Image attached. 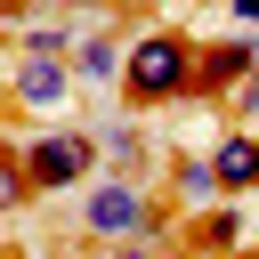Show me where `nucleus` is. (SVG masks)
Segmentation results:
<instances>
[{
  "label": "nucleus",
  "instance_id": "f257e3e1",
  "mask_svg": "<svg viewBox=\"0 0 259 259\" xmlns=\"http://www.w3.org/2000/svg\"><path fill=\"white\" fill-rule=\"evenodd\" d=\"M194 57L202 40H186L178 24H146L130 40V65H121V97L138 113H162V105H186L194 97Z\"/></svg>",
  "mask_w": 259,
  "mask_h": 259
},
{
  "label": "nucleus",
  "instance_id": "f03ea898",
  "mask_svg": "<svg viewBox=\"0 0 259 259\" xmlns=\"http://www.w3.org/2000/svg\"><path fill=\"white\" fill-rule=\"evenodd\" d=\"M73 219H81V235L89 243H154L170 219H162V202L138 186V178H121V170H105V178H89L81 186V202H73Z\"/></svg>",
  "mask_w": 259,
  "mask_h": 259
},
{
  "label": "nucleus",
  "instance_id": "7ed1b4c3",
  "mask_svg": "<svg viewBox=\"0 0 259 259\" xmlns=\"http://www.w3.org/2000/svg\"><path fill=\"white\" fill-rule=\"evenodd\" d=\"M16 154H24V170H32V186H40V194H81V186H89V170H105L97 130H24V138H16Z\"/></svg>",
  "mask_w": 259,
  "mask_h": 259
},
{
  "label": "nucleus",
  "instance_id": "20e7f679",
  "mask_svg": "<svg viewBox=\"0 0 259 259\" xmlns=\"http://www.w3.org/2000/svg\"><path fill=\"white\" fill-rule=\"evenodd\" d=\"M73 89H81L73 57H32V49L8 57V105H16V113H65Z\"/></svg>",
  "mask_w": 259,
  "mask_h": 259
},
{
  "label": "nucleus",
  "instance_id": "39448f33",
  "mask_svg": "<svg viewBox=\"0 0 259 259\" xmlns=\"http://www.w3.org/2000/svg\"><path fill=\"white\" fill-rule=\"evenodd\" d=\"M251 73H259V40H251V32H235V40H202V57H194V97L227 105Z\"/></svg>",
  "mask_w": 259,
  "mask_h": 259
},
{
  "label": "nucleus",
  "instance_id": "423d86ee",
  "mask_svg": "<svg viewBox=\"0 0 259 259\" xmlns=\"http://www.w3.org/2000/svg\"><path fill=\"white\" fill-rule=\"evenodd\" d=\"M121 65H130V40H121V24H113V16H97V24H89V40L73 49V73H81L89 89H121Z\"/></svg>",
  "mask_w": 259,
  "mask_h": 259
},
{
  "label": "nucleus",
  "instance_id": "0eeeda50",
  "mask_svg": "<svg viewBox=\"0 0 259 259\" xmlns=\"http://www.w3.org/2000/svg\"><path fill=\"white\" fill-rule=\"evenodd\" d=\"M210 162H219V186H227V194H259V130H251V121L219 130Z\"/></svg>",
  "mask_w": 259,
  "mask_h": 259
},
{
  "label": "nucleus",
  "instance_id": "6e6552de",
  "mask_svg": "<svg viewBox=\"0 0 259 259\" xmlns=\"http://www.w3.org/2000/svg\"><path fill=\"white\" fill-rule=\"evenodd\" d=\"M170 194H178V210H186V219H194V210H210V202L227 194V186H219V162H210V154H178V162H170Z\"/></svg>",
  "mask_w": 259,
  "mask_h": 259
},
{
  "label": "nucleus",
  "instance_id": "1a4fd4ad",
  "mask_svg": "<svg viewBox=\"0 0 259 259\" xmlns=\"http://www.w3.org/2000/svg\"><path fill=\"white\" fill-rule=\"evenodd\" d=\"M97 24V16H89ZM89 24H73V8L65 16H32V24H16V49H32V57H73L81 40H89Z\"/></svg>",
  "mask_w": 259,
  "mask_h": 259
},
{
  "label": "nucleus",
  "instance_id": "9d476101",
  "mask_svg": "<svg viewBox=\"0 0 259 259\" xmlns=\"http://www.w3.org/2000/svg\"><path fill=\"white\" fill-rule=\"evenodd\" d=\"M186 243H202V251H243V210H235V202H210V210H194Z\"/></svg>",
  "mask_w": 259,
  "mask_h": 259
},
{
  "label": "nucleus",
  "instance_id": "9b49d317",
  "mask_svg": "<svg viewBox=\"0 0 259 259\" xmlns=\"http://www.w3.org/2000/svg\"><path fill=\"white\" fill-rule=\"evenodd\" d=\"M97 154H105V170L138 178V162H146V130H130V121H105V130H97Z\"/></svg>",
  "mask_w": 259,
  "mask_h": 259
},
{
  "label": "nucleus",
  "instance_id": "f8f14e48",
  "mask_svg": "<svg viewBox=\"0 0 259 259\" xmlns=\"http://www.w3.org/2000/svg\"><path fill=\"white\" fill-rule=\"evenodd\" d=\"M32 194H40V186H32V170H24V154L8 146V154H0V210H24Z\"/></svg>",
  "mask_w": 259,
  "mask_h": 259
},
{
  "label": "nucleus",
  "instance_id": "ddd939ff",
  "mask_svg": "<svg viewBox=\"0 0 259 259\" xmlns=\"http://www.w3.org/2000/svg\"><path fill=\"white\" fill-rule=\"evenodd\" d=\"M227 113H235V121H251V113H259V73H251V81H243V89L227 97Z\"/></svg>",
  "mask_w": 259,
  "mask_h": 259
},
{
  "label": "nucleus",
  "instance_id": "4468645a",
  "mask_svg": "<svg viewBox=\"0 0 259 259\" xmlns=\"http://www.w3.org/2000/svg\"><path fill=\"white\" fill-rule=\"evenodd\" d=\"M57 8H73V16H121V8H138V0H57Z\"/></svg>",
  "mask_w": 259,
  "mask_h": 259
},
{
  "label": "nucleus",
  "instance_id": "2eb2a0df",
  "mask_svg": "<svg viewBox=\"0 0 259 259\" xmlns=\"http://www.w3.org/2000/svg\"><path fill=\"white\" fill-rule=\"evenodd\" d=\"M227 16H235L243 32H259V0H227Z\"/></svg>",
  "mask_w": 259,
  "mask_h": 259
},
{
  "label": "nucleus",
  "instance_id": "dca6fc26",
  "mask_svg": "<svg viewBox=\"0 0 259 259\" xmlns=\"http://www.w3.org/2000/svg\"><path fill=\"white\" fill-rule=\"evenodd\" d=\"M105 259H162V251H154V243H113Z\"/></svg>",
  "mask_w": 259,
  "mask_h": 259
},
{
  "label": "nucleus",
  "instance_id": "f3484780",
  "mask_svg": "<svg viewBox=\"0 0 259 259\" xmlns=\"http://www.w3.org/2000/svg\"><path fill=\"white\" fill-rule=\"evenodd\" d=\"M0 16L8 24H32V0H0Z\"/></svg>",
  "mask_w": 259,
  "mask_h": 259
},
{
  "label": "nucleus",
  "instance_id": "a211bd4d",
  "mask_svg": "<svg viewBox=\"0 0 259 259\" xmlns=\"http://www.w3.org/2000/svg\"><path fill=\"white\" fill-rule=\"evenodd\" d=\"M178 259H235V251H202V243H186V251H178Z\"/></svg>",
  "mask_w": 259,
  "mask_h": 259
},
{
  "label": "nucleus",
  "instance_id": "6ab92c4d",
  "mask_svg": "<svg viewBox=\"0 0 259 259\" xmlns=\"http://www.w3.org/2000/svg\"><path fill=\"white\" fill-rule=\"evenodd\" d=\"M251 259H259V243H251Z\"/></svg>",
  "mask_w": 259,
  "mask_h": 259
}]
</instances>
